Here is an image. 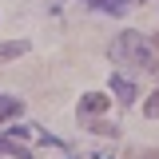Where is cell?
Listing matches in <instances>:
<instances>
[{"label": "cell", "instance_id": "3957f363", "mask_svg": "<svg viewBox=\"0 0 159 159\" xmlns=\"http://www.w3.org/2000/svg\"><path fill=\"white\" fill-rule=\"evenodd\" d=\"M103 107H107V96H99V92H88V96L80 99V111H88V116H96Z\"/></svg>", "mask_w": 159, "mask_h": 159}, {"label": "cell", "instance_id": "5b68a950", "mask_svg": "<svg viewBox=\"0 0 159 159\" xmlns=\"http://www.w3.org/2000/svg\"><path fill=\"white\" fill-rule=\"evenodd\" d=\"M24 52H28V40H12V44H0V64H4V60L24 56Z\"/></svg>", "mask_w": 159, "mask_h": 159}, {"label": "cell", "instance_id": "6da1fadb", "mask_svg": "<svg viewBox=\"0 0 159 159\" xmlns=\"http://www.w3.org/2000/svg\"><path fill=\"white\" fill-rule=\"evenodd\" d=\"M119 60H127V64H135V68H143V72H151V68H159L155 64V52L143 44V36L139 32H119L116 48H111Z\"/></svg>", "mask_w": 159, "mask_h": 159}, {"label": "cell", "instance_id": "9c48e42d", "mask_svg": "<svg viewBox=\"0 0 159 159\" xmlns=\"http://www.w3.org/2000/svg\"><path fill=\"white\" fill-rule=\"evenodd\" d=\"M135 159H159V151H139Z\"/></svg>", "mask_w": 159, "mask_h": 159}, {"label": "cell", "instance_id": "277c9868", "mask_svg": "<svg viewBox=\"0 0 159 159\" xmlns=\"http://www.w3.org/2000/svg\"><path fill=\"white\" fill-rule=\"evenodd\" d=\"M20 111H24V103H20L16 96H0V123H4V119H16Z\"/></svg>", "mask_w": 159, "mask_h": 159}, {"label": "cell", "instance_id": "7a4b0ae2", "mask_svg": "<svg viewBox=\"0 0 159 159\" xmlns=\"http://www.w3.org/2000/svg\"><path fill=\"white\" fill-rule=\"evenodd\" d=\"M111 92L119 96V103H135V84L123 76H111Z\"/></svg>", "mask_w": 159, "mask_h": 159}, {"label": "cell", "instance_id": "8992f818", "mask_svg": "<svg viewBox=\"0 0 159 159\" xmlns=\"http://www.w3.org/2000/svg\"><path fill=\"white\" fill-rule=\"evenodd\" d=\"M0 155H16V159H32V151H28V147H20L16 139H4V135H0Z\"/></svg>", "mask_w": 159, "mask_h": 159}, {"label": "cell", "instance_id": "30bf717a", "mask_svg": "<svg viewBox=\"0 0 159 159\" xmlns=\"http://www.w3.org/2000/svg\"><path fill=\"white\" fill-rule=\"evenodd\" d=\"M88 4H103V0H88Z\"/></svg>", "mask_w": 159, "mask_h": 159}, {"label": "cell", "instance_id": "ba28073f", "mask_svg": "<svg viewBox=\"0 0 159 159\" xmlns=\"http://www.w3.org/2000/svg\"><path fill=\"white\" fill-rule=\"evenodd\" d=\"M99 8H107V12H123V8H127V0H103Z\"/></svg>", "mask_w": 159, "mask_h": 159}, {"label": "cell", "instance_id": "52a82bcc", "mask_svg": "<svg viewBox=\"0 0 159 159\" xmlns=\"http://www.w3.org/2000/svg\"><path fill=\"white\" fill-rule=\"evenodd\" d=\"M143 116H151V119L159 116V88H155V92H151V99L143 103Z\"/></svg>", "mask_w": 159, "mask_h": 159}]
</instances>
